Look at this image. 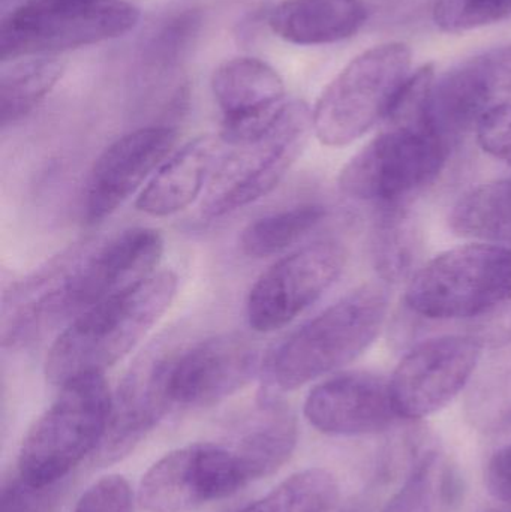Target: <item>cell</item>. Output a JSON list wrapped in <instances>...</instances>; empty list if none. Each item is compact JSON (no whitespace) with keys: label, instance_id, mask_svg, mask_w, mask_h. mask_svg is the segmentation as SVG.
Here are the masks:
<instances>
[{"label":"cell","instance_id":"6da1fadb","mask_svg":"<svg viewBox=\"0 0 511 512\" xmlns=\"http://www.w3.org/2000/svg\"><path fill=\"white\" fill-rule=\"evenodd\" d=\"M176 274L158 271L78 315L54 340L44 373L51 385L104 375L126 357L165 315L177 294Z\"/></svg>","mask_w":511,"mask_h":512},{"label":"cell","instance_id":"7a4b0ae2","mask_svg":"<svg viewBox=\"0 0 511 512\" xmlns=\"http://www.w3.org/2000/svg\"><path fill=\"white\" fill-rule=\"evenodd\" d=\"M389 312V292L366 283L294 331L270 358L266 381L276 391H293L336 372L369 348Z\"/></svg>","mask_w":511,"mask_h":512},{"label":"cell","instance_id":"3957f363","mask_svg":"<svg viewBox=\"0 0 511 512\" xmlns=\"http://www.w3.org/2000/svg\"><path fill=\"white\" fill-rule=\"evenodd\" d=\"M111 406L113 394L104 375L81 376L63 384L23 439L18 474L35 486L69 480L71 472L101 448Z\"/></svg>","mask_w":511,"mask_h":512},{"label":"cell","instance_id":"277c9868","mask_svg":"<svg viewBox=\"0 0 511 512\" xmlns=\"http://www.w3.org/2000/svg\"><path fill=\"white\" fill-rule=\"evenodd\" d=\"M511 298V248L473 243L450 249L420 267L408 283L405 306L429 321H470Z\"/></svg>","mask_w":511,"mask_h":512},{"label":"cell","instance_id":"5b68a950","mask_svg":"<svg viewBox=\"0 0 511 512\" xmlns=\"http://www.w3.org/2000/svg\"><path fill=\"white\" fill-rule=\"evenodd\" d=\"M312 110L288 101L264 134L225 149L203 200V215L222 218L269 195L302 156L311 132Z\"/></svg>","mask_w":511,"mask_h":512},{"label":"cell","instance_id":"8992f818","mask_svg":"<svg viewBox=\"0 0 511 512\" xmlns=\"http://www.w3.org/2000/svg\"><path fill=\"white\" fill-rule=\"evenodd\" d=\"M140 9L126 0H24L0 24L2 63L110 41L131 32Z\"/></svg>","mask_w":511,"mask_h":512},{"label":"cell","instance_id":"52a82bcc","mask_svg":"<svg viewBox=\"0 0 511 512\" xmlns=\"http://www.w3.org/2000/svg\"><path fill=\"white\" fill-rule=\"evenodd\" d=\"M410 69L411 50L402 42L377 45L354 57L312 110L318 140L324 146H348L386 120Z\"/></svg>","mask_w":511,"mask_h":512},{"label":"cell","instance_id":"ba28073f","mask_svg":"<svg viewBox=\"0 0 511 512\" xmlns=\"http://www.w3.org/2000/svg\"><path fill=\"white\" fill-rule=\"evenodd\" d=\"M452 150L426 128L386 126L341 171L339 188L378 207L404 206L435 182Z\"/></svg>","mask_w":511,"mask_h":512},{"label":"cell","instance_id":"9c48e42d","mask_svg":"<svg viewBox=\"0 0 511 512\" xmlns=\"http://www.w3.org/2000/svg\"><path fill=\"white\" fill-rule=\"evenodd\" d=\"M251 483L227 444L188 445L171 451L144 475L138 501L149 512H188L221 501Z\"/></svg>","mask_w":511,"mask_h":512},{"label":"cell","instance_id":"30bf717a","mask_svg":"<svg viewBox=\"0 0 511 512\" xmlns=\"http://www.w3.org/2000/svg\"><path fill=\"white\" fill-rule=\"evenodd\" d=\"M483 349L474 334H449L414 346L389 379L402 420H422L446 408L473 381Z\"/></svg>","mask_w":511,"mask_h":512},{"label":"cell","instance_id":"8fae6325","mask_svg":"<svg viewBox=\"0 0 511 512\" xmlns=\"http://www.w3.org/2000/svg\"><path fill=\"white\" fill-rule=\"evenodd\" d=\"M347 251L336 240L303 246L267 268L249 291L246 318L257 333H272L302 315L344 271Z\"/></svg>","mask_w":511,"mask_h":512},{"label":"cell","instance_id":"7c38bea8","mask_svg":"<svg viewBox=\"0 0 511 512\" xmlns=\"http://www.w3.org/2000/svg\"><path fill=\"white\" fill-rule=\"evenodd\" d=\"M177 138V129L171 126H143L110 144L96 159L87 179L84 222L101 224L120 209L144 180L164 164Z\"/></svg>","mask_w":511,"mask_h":512},{"label":"cell","instance_id":"4fadbf2b","mask_svg":"<svg viewBox=\"0 0 511 512\" xmlns=\"http://www.w3.org/2000/svg\"><path fill=\"white\" fill-rule=\"evenodd\" d=\"M260 372V351L245 334L210 337L177 352L170 376L174 405H215L243 390Z\"/></svg>","mask_w":511,"mask_h":512},{"label":"cell","instance_id":"5bb4252c","mask_svg":"<svg viewBox=\"0 0 511 512\" xmlns=\"http://www.w3.org/2000/svg\"><path fill=\"white\" fill-rule=\"evenodd\" d=\"M306 420L330 436H369L401 423L390 381L371 372H345L315 385L306 397Z\"/></svg>","mask_w":511,"mask_h":512},{"label":"cell","instance_id":"9a60e30c","mask_svg":"<svg viewBox=\"0 0 511 512\" xmlns=\"http://www.w3.org/2000/svg\"><path fill=\"white\" fill-rule=\"evenodd\" d=\"M511 104V45L486 51L435 78L429 113L453 137L476 131L491 108Z\"/></svg>","mask_w":511,"mask_h":512},{"label":"cell","instance_id":"2e32d148","mask_svg":"<svg viewBox=\"0 0 511 512\" xmlns=\"http://www.w3.org/2000/svg\"><path fill=\"white\" fill-rule=\"evenodd\" d=\"M210 86L222 113L219 135L228 146L264 134L288 102L281 75L257 57L222 63L213 72Z\"/></svg>","mask_w":511,"mask_h":512},{"label":"cell","instance_id":"e0dca14e","mask_svg":"<svg viewBox=\"0 0 511 512\" xmlns=\"http://www.w3.org/2000/svg\"><path fill=\"white\" fill-rule=\"evenodd\" d=\"M164 239L153 228H131L104 245H87L71 286L74 319L156 273ZM72 319V321H74Z\"/></svg>","mask_w":511,"mask_h":512},{"label":"cell","instance_id":"ac0fdd59","mask_svg":"<svg viewBox=\"0 0 511 512\" xmlns=\"http://www.w3.org/2000/svg\"><path fill=\"white\" fill-rule=\"evenodd\" d=\"M176 355L159 346L147 351L120 382L99 448L102 462H114L131 453L170 411L174 405L170 376Z\"/></svg>","mask_w":511,"mask_h":512},{"label":"cell","instance_id":"d6986e66","mask_svg":"<svg viewBox=\"0 0 511 512\" xmlns=\"http://www.w3.org/2000/svg\"><path fill=\"white\" fill-rule=\"evenodd\" d=\"M84 246L69 249L11 286L2 309V343L20 348L35 342L48 330L71 322L69 289Z\"/></svg>","mask_w":511,"mask_h":512},{"label":"cell","instance_id":"ffe728a7","mask_svg":"<svg viewBox=\"0 0 511 512\" xmlns=\"http://www.w3.org/2000/svg\"><path fill=\"white\" fill-rule=\"evenodd\" d=\"M201 27V11L183 9L159 21L141 38L135 56V87L140 92L141 101H159L161 119H177L188 105V98L170 95L167 89L171 92L188 90V86H168L174 83V77L194 47Z\"/></svg>","mask_w":511,"mask_h":512},{"label":"cell","instance_id":"44dd1931","mask_svg":"<svg viewBox=\"0 0 511 512\" xmlns=\"http://www.w3.org/2000/svg\"><path fill=\"white\" fill-rule=\"evenodd\" d=\"M221 135H201L177 150L156 171L137 198V209L153 218H167L191 206L224 155Z\"/></svg>","mask_w":511,"mask_h":512},{"label":"cell","instance_id":"7402d4cb","mask_svg":"<svg viewBox=\"0 0 511 512\" xmlns=\"http://www.w3.org/2000/svg\"><path fill=\"white\" fill-rule=\"evenodd\" d=\"M368 18L363 0H282L267 23L290 44L326 45L356 35Z\"/></svg>","mask_w":511,"mask_h":512},{"label":"cell","instance_id":"603a6c76","mask_svg":"<svg viewBox=\"0 0 511 512\" xmlns=\"http://www.w3.org/2000/svg\"><path fill=\"white\" fill-rule=\"evenodd\" d=\"M297 436V421L291 409L276 397L266 396L257 414L228 444L254 483L287 463L296 448Z\"/></svg>","mask_w":511,"mask_h":512},{"label":"cell","instance_id":"cb8c5ba5","mask_svg":"<svg viewBox=\"0 0 511 512\" xmlns=\"http://www.w3.org/2000/svg\"><path fill=\"white\" fill-rule=\"evenodd\" d=\"M422 248V233L407 204L380 207L372 233V259L375 270L386 282L411 279L416 274Z\"/></svg>","mask_w":511,"mask_h":512},{"label":"cell","instance_id":"d4e9b609","mask_svg":"<svg viewBox=\"0 0 511 512\" xmlns=\"http://www.w3.org/2000/svg\"><path fill=\"white\" fill-rule=\"evenodd\" d=\"M450 227L465 239L511 245V179L483 183L467 192L453 207Z\"/></svg>","mask_w":511,"mask_h":512},{"label":"cell","instance_id":"484cf974","mask_svg":"<svg viewBox=\"0 0 511 512\" xmlns=\"http://www.w3.org/2000/svg\"><path fill=\"white\" fill-rule=\"evenodd\" d=\"M3 63L0 75V122L2 128L29 116L54 89L65 63L56 56H32Z\"/></svg>","mask_w":511,"mask_h":512},{"label":"cell","instance_id":"4316f807","mask_svg":"<svg viewBox=\"0 0 511 512\" xmlns=\"http://www.w3.org/2000/svg\"><path fill=\"white\" fill-rule=\"evenodd\" d=\"M468 390V420L480 432L503 435L511 430V340L498 346Z\"/></svg>","mask_w":511,"mask_h":512},{"label":"cell","instance_id":"83f0119b","mask_svg":"<svg viewBox=\"0 0 511 512\" xmlns=\"http://www.w3.org/2000/svg\"><path fill=\"white\" fill-rule=\"evenodd\" d=\"M327 218L321 204H299L251 222L240 237V248L249 258H269L302 242Z\"/></svg>","mask_w":511,"mask_h":512},{"label":"cell","instance_id":"f1b7e54d","mask_svg":"<svg viewBox=\"0 0 511 512\" xmlns=\"http://www.w3.org/2000/svg\"><path fill=\"white\" fill-rule=\"evenodd\" d=\"M339 486L326 469H306L282 481L266 496L237 512H330L338 504Z\"/></svg>","mask_w":511,"mask_h":512},{"label":"cell","instance_id":"f546056e","mask_svg":"<svg viewBox=\"0 0 511 512\" xmlns=\"http://www.w3.org/2000/svg\"><path fill=\"white\" fill-rule=\"evenodd\" d=\"M437 450H425L414 460L404 484L387 501L380 512H432L437 495Z\"/></svg>","mask_w":511,"mask_h":512},{"label":"cell","instance_id":"4dcf8cb0","mask_svg":"<svg viewBox=\"0 0 511 512\" xmlns=\"http://www.w3.org/2000/svg\"><path fill=\"white\" fill-rule=\"evenodd\" d=\"M432 17L446 32H467L510 18L511 0H437Z\"/></svg>","mask_w":511,"mask_h":512},{"label":"cell","instance_id":"1f68e13d","mask_svg":"<svg viewBox=\"0 0 511 512\" xmlns=\"http://www.w3.org/2000/svg\"><path fill=\"white\" fill-rule=\"evenodd\" d=\"M68 486L69 480L35 486L17 472L3 483L0 512H54L68 492Z\"/></svg>","mask_w":511,"mask_h":512},{"label":"cell","instance_id":"d6a6232c","mask_svg":"<svg viewBox=\"0 0 511 512\" xmlns=\"http://www.w3.org/2000/svg\"><path fill=\"white\" fill-rule=\"evenodd\" d=\"M72 512H134V495L125 478L110 475L90 486Z\"/></svg>","mask_w":511,"mask_h":512},{"label":"cell","instance_id":"836d02e7","mask_svg":"<svg viewBox=\"0 0 511 512\" xmlns=\"http://www.w3.org/2000/svg\"><path fill=\"white\" fill-rule=\"evenodd\" d=\"M480 146L511 167V104L491 108L476 129Z\"/></svg>","mask_w":511,"mask_h":512},{"label":"cell","instance_id":"e575fe53","mask_svg":"<svg viewBox=\"0 0 511 512\" xmlns=\"http://www.w3.org/2000/svg\"><path fill=\"white\" fill-rule=\"evenodd\" d=\"M485 483L498 502L511 508V441L489 456L485 466Z\"/></svg>","mask_w":511,"mask_h":512},{"label":"cell","instance_id":"d590c367","mask_svg":"<svg viewBox=\"0 0 511 512\" xmlns=\"http://www.w3.org/2000/svg\"><path fill=\"white\" fill-rule=\"evenodd\" d=\"M474 336L489 348H498L511 340V298L500 309L480 321L473 322Z\"/></svg>","mask_w":511,"mask_h":512},{"label":"cell","instance_id":"8d00e7d4","mask_svg":"<svg viewBox=\"0 0 511 512\" xmlns=\"http://www.w3.org/2000/svg\"><path fill=\"white\" fill-rule=\"evenodd\" d=\"M485 512H504V511H500V510H486Z\"/></svg>","mask_w":511,"mask_h":512}]
</instances>
